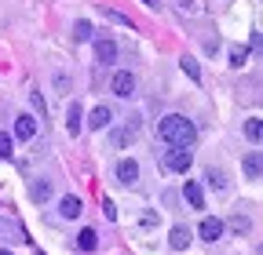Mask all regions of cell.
I'll use <instances>...</instances> for the list:
<instances>
[{
  "mask_svg": "<svg viewBox=\"0 0 263 255\" xmlns=\"http://www.w3.org/2000/svg\"><path fill=\"white\" fill-rule=\"evenodd\" d=\"M157 135L168 142V146L190 150V146H194V139H197V128H194V120H190V117H183V113H168V117H161Z\"/></svg>",
  "mask_w": 263,
  "mask_h": 255,
  "instance_id": "6da1fadb",
  "label": "cell"
},
{
  "mask_svg": "<svg viewBox=\"0 0 263 255\" xmlns=\"http://www.w3.org/2000/svg\"><path fill=\"white\" fill-rule=\"evenodd\" d=\"M190 164H194V153H190V150L172 146L168 153H164V168H168V172H176V175H186V172H190Z\"/></svg>",
  "mask_w": 263,
  "mask_h": 255,
  "instance_id": "7a4b0ae2",
  "label": "cell"
},
{
  "mask_svg": "<svg viewBox=\"0 0 263 255\" xmlns=\"http://www.w3.org/2000/svg\"><path fill=\"white\" fill-rule=\"evenodd\" d=\"M114 179H117L121 186H136V182H139V164L132 161V157H121V161L114 164Z\"/></svg>",
  "mask_w": 263,
  "mask_h": 255,
  "instance_id": "3957f363",
  "label": "cell"
},
{
  "mask_svg": "<svg viewBox=\"0 0 263 255\" xmlns=\"http://www.w3.org/2000/svg\"><path fill=\"white\" fill-rule=\"evenodd\" d=\"M110 91L117 95V99H132V95H136V77H132L128 70H117L110 77Z\"/></svg>",
  "mask_w": 263,
  "mask_h": 255,
  "instance_id": "277c9868",
  "label": "cell"
},
{
  "mask_svg": "<svg viewBox=\"0 0 263 255\" xmlns=\"http://www.w3.org/2000/svg\"><path fill=\"white\" fill-rule=\"evenodd\" d=\"M241 172H245L249 182H259V175H263V157H259V150H249V153L241 157Z\"/></svg>",
  "mask_w": 263,
  "mask_h": 255,
  "instance_id": "5b68a950",
  "label": "cell"
},
{
  "mask_svg": "<svg viewBox=\"0 0 263 255\" xmlns=\"http://www.w3.org/2000/svg\"><path fill=\"white\" fill-rule=\"evenodd\" d=\"M95 62H99V66H114V62H117V44L110 37L95 40Z\"/></svg>",
  "mask_w": 263,
  "mask_h": 255,
  "instance_id": "8992f818",
  "label": "cell"
},
{
  "mask_svg": "<svg viewBox=\"0 0 263 255\" xmlns=\"http://www.w3.org/2000/svg\"><path fill=\"white\" fill-rule=\"evenodd\" d=\"M197 233H201V241H219L223 233H227V226H223V219H212V215H205L201 219V226H197Z\"/></svg>",
  "mask_w": 263,
  "mask_h": 255,
  "instance_id": "52a82bcc",
  "label": "cell"
},
{
  "mask_svg": "<svg viewBox=\"0 0 263 255\" xmlns=\"http://www.w3.org/2000/svg\"><path fill=\"white\" fill-rule=\"evenodd\" d=\"M136 135H139V120H128V124H121L117 132H114V146H117V150H124V146L136 142Z\"/></svg>",
  "mask_w": 263,
  "mask_h": 255,
  "instance_id": "ba28073f",
  "label": "cell"
},
{
  "mask_svg": "<svg viewBox=\"0 0 263 255\" xmlns=\"http://www.w3.org/2000/svg\"><path fill=\"white\" fill-rule=\"evenodd\" d=\"M110 124H114V110L110 106H95L88 113V128H91V132H103V128H110Z\"/></svg>",
  "mask_w": 263,
  "mask_h": 255,
  "instance_id": "9c48e42d",
  "label": "cell"
},
{
  "mask_svg": "<svg viewBox=\"0 0 263 255\" xmlns=\"http://www.w3.org/2000/svg\"><path fill=\"white\" fill-rule=\"evenodd\" d=\"M183 197H186V204H190L194 211H201V208H205V189H201V182L186 179V186H183Z\"/></svg>",
  "mask_w": 263,
  "mask_h": 255,
  "instance_id": "30bf717a",
  "label": "cell"
},
{
  "mask_svg": "<svg viewBox=\"0 0 263 255\" xmlns=\"http://www.w3.org/2000/svg\"><path fill=\"white\" fill-rule=\"evenodd\" d=\"M15 135L18 139H33V135H37V117H33V113H18L15 117Z\"/></svg>",
  "mask_w": 263,
  "mask_h": 255,
  "instance_id": "8fae6325",
  "label": "cell"
},
{
  "mask_svg": "<svg viewBox=\"0 0 263 255\" xmlns=\"http://www.w3.org/2000/svg\"><path fill=\"white\" fill-rule=\"evenodd\" d=\"M223 226H230V230H234L238 237H245V233L252 230V219H249V215H241V211H234V215H230V219L223 222Z\"/></svg>",
  "mask_w": 263,
  "mask_h": 255,
  "instance_id": "7c38bea8",
  "label": "cell"
},
{
  "mask_svg": "<svg viewBox=\"0 0 263 255\" xmlns=\"http://www.w3.org/2000/svg\"><path fill=\"white\" fill-rule=\"evenodd\" d=\"M186 244H190V230H186V226H172V237H168V248H172V251H183Z\"/></svg>",
  "mask_w": 263,
  "mask_h": 255,
  "instance_id": "4fadbf2b",
  "label": "cell"
},
{
  "mask_svg": "<svg viewBox=\"0 0 263 255\" xmlns=\"http://www.w3.org/2000/svg\"><path fill=\"white\" fill-rule=\"evenodd\" d=\"M59 215L62 219H77L81 215V197H62L59 201Z\"/></svg>",
  "mask_w": 263,
  "mask_h": 255,
  "instance_id": "5bb4252c",
  "label": "cell"
},
{
  "mask_svg": "<svg viewBox=\"0 0 263 255\" xmlns=\"http://www.w3.org/2000/svg\"><path fill=\"white\" fill-rule=\"evenodd\" d=\"M245 139H249L252 146H259V139H263V120H259V117H249V120H245Z\"/></svg>",
  "mask_w": 263,
  "mask_h": 255,
  "instance_id": "9a60e30c",
  "label": "cell"
},
{
  "mask_svg": "<svg viewBox=\"0 0 263 255\" xmlns=\"http://www.w3.org/2000/svg\"><path fill=\"white\" fill-rule=\"evenodd\" d=\"M66 132H70V135L81 132V106H77V102L66 106Z\"/></svg>",
  "mask_w": 263,
  "mask_h": 255,
  "instance_id": "2e32d148",
  "label": "cell"
},
{
  "mask_svg": "<svg viewBox=\"0 0 263 255\" xmlns=\"http://www.w3.org/2000/svg\"><path fill=\"white\" fill-rule=\"evenodd\" d=\"M29 197L37 201V204H44V201L51 197V182H48V179H37V182L29 186Z\"/></svg>",
  "mask_w": 263,
  "mask_h": 255,
  "instance_id": "e0dca14e",
  "label": "cell"
},
{
  "mask_svg": "<svg viewBox=\"0 0 263 255\" xmlns=\"http://www.w3.org/2000/svg\"><path fill=\"white\" fill-rule=\"evenodd\" d=\"M249 55H252V51H249L245 44H234V48H230V66H234V70H241L245 62H249Z\"/></svg>",
  "mask_w": 263,
  "mask_h": 255,
  "instance_id": "ac0fdd59",
  "label": "cell"
},
{
  "mask_svg": "<svg viewBox=\"0 0 263 255\" xmlns=\"http://www.w3.org/2000/svg\"><path fill=\"white\" fill-rule=\"evenodd\" d=\"M205 179H209V186H212V189H219V194L227 189V172H219V168H209V172H205Z\"/></svg>",
  "mask_w": 263,
  "mask_h": 255,
  "instance_id": "d6986e66",
  "label": "cell"
},
{
  "mask_svg": "<svg viewBox=\"0 0 263 255\" xmlns=\"http://www.w3.org/2000/svg\"><path fill=\"white\" fill-rule=\"evenodd\" d=\"M95 244H99L95 230H81V233H77V248H81V251H95Z\"/></svg>",
  "mask_w": 263,
  "mask_h": 255,
  "instance_id": "ffe728a7",
  "label": "cell"
},
{
  "mask_svg": "<svg viewBox=\"0 0 263 255\" xmlns=\"http://www.w3.org/2000/svg\"><path fill=\"white\" fill-rule=\"evenodd\" d=\"M91 37H95L91 22H84V18H81V22H73V40H81V44H84V40H91Z\"/></svg>",
  "mask_w": 263,
  "mask_h": 255,
  "instance_id": "44dd1931",
  "label": "cell"
},
{
  "mask_svg": "<svg viewBox=\"0 0 263 255\" xmlns=\"http://www.w3.org/2000/svg\"><path fill=\"white\" fill-rule=\"evenodd\" d=\"M179 66H183V73H186V77H190L194 84H201V66H197V62H194L190 55H186V58L179 62Z\"/></svg>",
  "mask_w": 263,
  "mask_h": 255,
  "instance_id": "7402d4cb",
  "label": "cell"
},
{
  "mask_svg": "<svg viewBox=\"0 0 263 255\" xmlns=\"http://www.w3.org/2000/svg\"><path fill=\"white\" fill-rule=\"evenodd\" d=\"M103 15H106L110 22H117V26H128V29H132V18H128V15H121L117 8H110V4H103Z\"/></svg>",
  "mask_w": 263,
  "mask_h": 255,
  "instance_id": "603a6c76",
  "label": "cell"
},
{
  "mask_svg": "<svg viewBox=\"0 0 263 255\" xmlns=\"http://www.w3.org/2000/svg\"><path fill=\"white\" fill-rule=\"evenodd\" d=\"M11 150H15V142H11V132H0V157H11Z\"/></svg>",
  "mask_w": 263,
  "mask_h": 255,
  "instance_id": "cb8c5ba5",
  "label": "cell"
},
{
  "mask_svg": "<svg viewBox=\"0 0 263 255\" xmlns=\"http://www.w3.org/2000/svg\"><path fill=\"white\" fill-rule=\"evenodd\" d=\"M29 102H33V110L44 117V110H48V106H44V99H41V91H33V95H29Z\"/></svg>",
  "mask_w": 263,
  "mask_h": 255,
  "instance_id": "d4e9b609",
  "label": "cell"
},
{
  "mask_svg": "<svg viewBox=\"0 0 263 255\" xmlns=\"http://www.w3.org/2000/svg\"><path fill=\"white\" fill-rule=\"evenodd\" d=\"M55 88L70 95V77H66V73H55Z\"/></svg>",
  "mask_w": 263,
  "mask_h": 255,
  "instance_id": "484cf974",
  "label": "cell"
},
{
  "mask_svg": "<svg viewBox=\"0 0 263 255\" xmlns=\"http://www.w3.org/2000/svg\"><path fill=\"white\" fill-rule=\"evenodd\" d=\"M103 211H106V219H117V208H114V201H110V197L103 201Z\"/></svg>",
  "mask_w": 263,
  "mask_h": 255,
  "instance_id": "4316f807",
  "label": "cell"
},
{
  "mask_svg": "<svg viewBox=\"0 0 263 255\" xmlns=\"http://www.w3.org/2000/svg\"><path fill=\"white\" fill-rule=\"evenodd\" d=\"M183 4V11H197V0H179Z\"/></svg>",
  "mask_w": 263,
  "mask_h": 255,
  "instance_id": "83f0119b",
  "label": "cell"
},
{
  "mask_svg": "<svg viewBox=\"0 0 263 255\" xmlns=\"http://www.w3.org/2000/svg\"><path fill=\"white\" fill-rule=\"evenodd\" d=\"M143 4H146L150 11H161V0H143Z\"/></svg>",
  "mask_w": 263,
  "mask_h": 255,
  "instance_id": "f1b7e54d",
  "label": "cell"
},
{
  "mask_svg": "<svg viewBox=\"0 0 263 255\" xmlns=\"http://www.w3.org/2000/svg\"><path fill=\"white\" fill-rule=\"evenodd\" d=\"M0 255H15V251H0Z\"/></svg>",
  "mask_w": 263,
  "mask_h": 255,
  "instance_id": "f546056e",
  "label": "cell"
}]
</instances>
